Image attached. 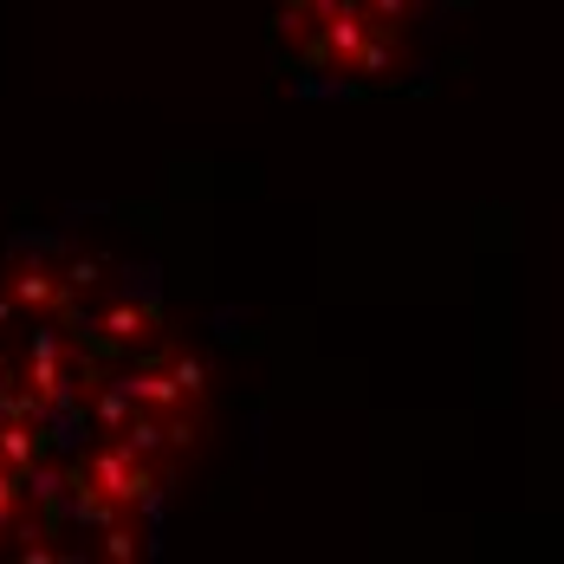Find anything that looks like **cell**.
I'll list each match as a JSON object with an SVG mask.
<instances>
[{"label":"cell","mask_w":564,"mask_h":564,"mask_svg":"<svg viewBox=\"0 0 564 564\" xmlns=\"http://www.w3.org/2000/svg\"><path fill=\"white\" fill-rule=\"evenodd\" d=\"M202 435V370L105 253L0 260V558H137Z\"/></svg>","instance_id":"6da1fadb"},{"label":"cell","mask_w":564,"mask_h":564,"mask_svg":"<svg viewBox=\"0 0 564 564\" xmlns=\"http://www.w3.org/2000/svg\"><path fill=\"white\" fill-rule=\"evenodd\" d=\"M435 7L442 0H273L299 65L325 85L395 78L415 53V40L429 33Z\"/></svg>","instance_id":"7a4b0ae2"}]
</instances>
